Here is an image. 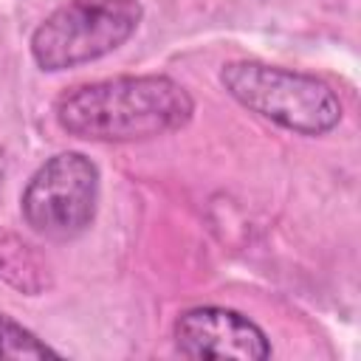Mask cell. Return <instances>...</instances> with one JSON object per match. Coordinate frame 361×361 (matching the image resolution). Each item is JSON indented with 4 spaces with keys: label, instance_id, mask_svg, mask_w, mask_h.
I'll return each mask as SVG.
<instances>
[{
    "label": "cell",
    "instance_id": "cell-7",
    "mask_svg": "<svg viewBox=\"0 0 361 361\" xmlns=\"http://www.w3.org/2000/svg\"><path fill=\"white\" fill-rule=\"evenodd\" d=\"M0 358H59L56 350H51L45 341H39L31 330H25L11 316L0 313Z\"/></svg>",
    "mask_w": 361,
    "mask_h": 361
},
{
    "label": "cell",
    "instance_id": "cell-1",
    "mask_svg": "<svg viewBox=\"0 0 361 361\" xmlns=\"http://www.w3.org/2000/svg\"><path fill=\"white\" fill-rule=\"evenodd\" d=\"M195 102L169 76H113L65 90L56 124L85 141H147L189 124Z\"/></svg>",
    "mask_w": 361,
    "mask_h": 361
},
{
    "label": "cell",
    "instance_id": "cell-5",
    "mask_svg": "<svg viewBox=\"0 0 361 361\" xmlns=\"http://www.w3.org/2000/svg\"><path fill=\"white\" fill-rule=\"evenodd\" d=\"M175 350L186 358L262 361L271 355L268 336L248 316L228 307H189L175 322Z\"/></svg>",
    "mask_w": 361,
    "mask_h": 361
},
{
    "label": "cell",
    "instance_id": "cell-4",
    "mask_svg": "<svg viewBox=\"0 0 361 361\" xmlns=\"http://www.w3.org/2000/svg\"><path fill=\"white\" fill-rule=\"evenodd\" d=\"M99 169L82 152L48 158L20 197L23 220L45 240H73L96 217Z\"/></svg>",
    "mask_w": 361,
    "mask_h": 361
},
{
    "label": "cell",
    "instance_id": "cell-2",
    "mask_svg": "<svg viewBox=\"0 0 361 361\" xmlns=\"http://www.w3.org/2000/svg\"><path fill=\"white\" fill-rule=\"evenodd\" d=\"M220 82L234 102L299 135H324L341 121L336 90L310 73L237 59L223 65Z\"/></svg>",
    "mask_w": 361,
    "mask_h": 361
},
{
    "label": "cell",
    "instance_id": "cell-6",
    "mask_svg": "<svg viewBox=\"0 0 361 361\" xmlns=\"http://www.w3.org/2000/svg\"><path fill=\"white\" fill-rule=\"evenodd\" d=\"M0 282L28 296H37L51 288V268L45 257L23 237L6 228H0Z\"/></svg>",
    "mask_w": 361,
    "mask_h": 361
},
{
    "label": "cell",
    "instance_id": "cell-3",
    "mask_svg": "<svg viewBox=\"0 0 361 361\" xmlns=\"http://www.w3.org/2000/svg\"><path fill=\"white\" fill-rule=\"evenodd\" d=\"M138 0H71L31 37V56L42 71H68L121 48L138 28Z\"/></svg>",
    "mask_w": 361,
    "mask_h": 361
}]
</instances>
